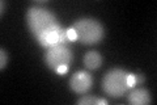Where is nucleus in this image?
Returning a JSON list of instances; mask_svg holds the SVG:
<instances>
[{
	"label": "nucleus",
	"instance_id": "obj_1",
	"mask_svg": "<svg viewBox=\"0 0 157 105\" xmlns=\"http://www.w3.org/2000/svg\"><path fill=\"white\" fill-rule=\"evenodd\" d=\"M26 24L36 39H38L47 30L60 25L56 14L42 6H30L28 8Z\"/></svg>",
	"mask_w": 157,
	"mask_h": 105
},
{
	"label": "nucleus",
	"instance_id": "obj_2",
	"mask_svg": "<svg viewBox=\"0 0 157 105\" xmlns=\"http://www.w3.org/2000/svg\"><path fill=\"white\" fill-rule=\"evenodd\" d=\"M71 28L75 29L77 39L82 45H96L105 37V29L98 20L92 17H82L76 20Z\"/></svg>",
	"mask_w": 157,
	"mask_h": 105
},
{
	"label": "nucleus",
	"instance_id": "obj_3",
	"mask_svg": "<svg viewBox=\"0 0 157 105\" xmlns=\"http://www.w3.org/2000/svg\"><path fill=\"white\" fill-rule=\"evenodd\" d=\"M130 72L123 68H111L102 78V89L110 97H122L128 92L127 75Z\"/></svg>",
	"mask_w": 157,
	"mask_h": 105
},
{
	"label": "nucleus",
	"instance_id": "obj_4",
	"mask_svg": "<svg viewBox=\"0 0 157 105\" xmlns=\"http://www.w3.org/2000/svg\"><path fill=\"white\" fill-rule=\"evenodd\" d=\"M73 61V53L68 47V45H58V46L48 47L45 53V63L46 66L54 70L59 66H71Z\"/></svg>",
	"mask_w": 157,
	"mask_h": 105
},
{
	"label": "nucleus",
	"instance_id": "obj_5",
	"mask_svg": "<svg viewBox=\"0 0 157 105\" xmlns=\"http://www.w3.org/2000/svg\"><path fill=\"white\" fill-rule=\"evenodd\" d=\"M93 86V78L88 71H76L70 79V88L75 93L84 95Z\"/></svg>",
	"mask_w": 157,
	"mask_h": 105
},
{
	"label": "nucleus",
	"instance_id": "obj_6",
	"mask_svg": "<svg viewBox=\"0 0 157 105\" xmlns=\"http://www.w3.org/2000/svg\"><path fill=\"white\" fill-rule=\"evenodd\" d=\"M152 101L151 93L145 88L132 89L128 93V103L132 105H148Z\"/></svg>",
	"mask_w": 157,
	"mask_h": 105
},
{
	"label": "nucleus",
	"instance_id": "obj_7",
	"mask_svg": "<svg viewBox=\"0 0 157 105\" xmlns=\"http://www.w3.org/2000/svg\"><path fill=\"white\" fill-rule=\"evenodd\" d=\"M84 64L89 70H97L102 64V57L97 51H88L84 55Z\"/></svg>",
	"mask_w": 157,
	"mask_h": 105
},
{
	"label": "nucleus",
	"instance_id": "obj_8",
	"mask_svg": "<svg viewBox=\"0 0 157 105\" xmlns=\"http://www.w3.org/2000/svg\"><path fill=\"white\" fill-rule=\"evenodd\" d=\"M77 105H96L97 104V99L94 96H89V95H82V97L77 100Z\"/></svg>",
	"mask_w": 157,
	"mask_h": 105
},
{
	"label": "nucleus",
	"instance_id": "obj_9",
	"mask_svg": "<svg viewBox=\"0 0 157 105\" xmlns=\"http://www.w3.org/2000/svg\"><path fill=\"white\" fill-rule=\"evenodd\" d=\"M7 64H8V53H7V50L2 47L0 49V70H3L7 67Z\"/></svg>",
	"mask_w": 157,
	"mask_h": 105
},
{
	"label": "nucleus",
	"instance_id": "obj_10",
	"mask_svg": "<svg viewBox=\"0 0 157 105\" xmlns=\"http://www.w3.org/2000/svg\"><path fill=\"white\" fill-rule=\"evenodd\" d=\"M67 37H68V39H70L71 42L76 41V39H77V34L75 32V29H73V28H68L67 29Z\"/></svg>",
	"mask_w": 157,
	"mask_h": 105
},
{
	"label": "nucleus",
	"instance_id": "obj_11",
	"mask_svg": "<svg viewBox=\"0 0 157 105\" xmlns=\"http://www.w3.org/2000/svg\"><path fill=\"white\" fill-rule=\"evenodd\" d=\"M136 86L135 84V78H134V74H128L127 75V87H128V89L134 88Z\"/></svg>",
	"mask_w": 157,
	"mask_h": 105
},
{
	"label": "nucleus",
	"instance_id": "obj_12",
	"mask_svg": "<svg viewBox=\"0 0 157 105\" xmlns=\"http://www.w3.org/2000/svg\"><path fill=\"white\" fill-rule=\"evenodd\" d=\"M134 78H135V84H141V83H144V80H145V76L141 72L134 74Z\"/></svg>",
	"mask_w": 157,
	"mask_h": 105
},
{
	"label": "nucleus",
	"instance_id": "obj_13",
	"mask_svg": "<svg viewBox=\"0 0 157 105\" xmlns=\"http://www.w3.org/2000/svg\"><path fill=\"white\" fill-rule=\"evenodd\" d=\"M68 70H70V67H68V66H59V67L55 68V72L58 75H64Z\"/></svg>",
	"mask_w": 157,
	"mask_h": 105
},
{
	"label": "nucleus",
	"instance_id": "obj_14",
	"mask_svg": "<svg viewBox=\"0 0 157 105\" xmlns=\"http://www.w3.org/2000/svg\"><path fill=\"white\" fill-rule=\"evenodd\" d=\"M6 7H7V2L6 0H2V3H0V14H4V12H6Z\"/></svg>",
	"mask_w": 157,
	"mask_h": 105
},
{
	"label": "nucleus",
	"instance_id": "obj_15",
	"mask_svg": "<svg viewBox=\"0 0 157 105\" xmlns=\"http://www.w3.org/2000/svg\"><path fill=\"white\" fill-rule=\"evenodd\" d=\"M97 104L98 105H107V100H105V99H97Z\"/></svg>",
	"mask_w": 157,
	"mask_h": 105
}]
</instances>
